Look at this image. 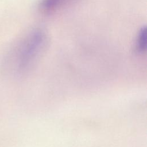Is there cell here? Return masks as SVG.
I'll return each mask as SVG.
<instances>
[{"mask_svg": "<svg viewBox=\"0 0 147 147\" xmlns=\"http://www.w3.org/2000/svg\"><path fill=\"white\" fill-rule=\"evenodd\" d=\"M47 42V36L43 30L36 29L29 32L4 57L1 67L3 73L21 75L27 72L43 53Z\"/></svg>", "mask_w": 147, "mask_h": 147, "instance_id": "cell-1", "label": "cell"}, {"mask_svg": "<svg viewBox=\"0 0 147 147\" xmlns=\"http://www.w3.org/2000/svg\"><path fill=\"white\" fill-rule=\"evenodd\" d=\"M75 0H40L38 9L41 13L49 14L54 13L64 8Z\"/></svg>", "mask_w": 147, "mask_h": 147, "instance_id": "cell-2", "label": "cell"}, {"mask_svg": "<svg viewBox=\"0 0 147 147\" xmlns=\"http://www.w3.org/2000/svg\"><path fill=\"white\" fill-rule=\"evenodd\" d=\"M147 34L146 26H142L139 30L136 41V48L140 53L145 52L146 49Z\"/></svg>", "mask_w": 147, "mask_h": 147, "instance_id": "cell-3", "label": "cell"}]
</instances>
